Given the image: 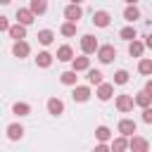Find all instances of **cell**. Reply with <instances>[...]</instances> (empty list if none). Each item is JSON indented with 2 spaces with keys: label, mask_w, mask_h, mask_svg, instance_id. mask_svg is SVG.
Returning a JSON list of instances; mask_svg holds the SVG:
<instances>
[{
  "label": "cell",
  "mask_w": 152,
  "mask_h": 152,
  "mask_svg": "<svg viewBox=\"0 0 152 152\" xmlns=\"http://www.w3.org/2000/svg\"><path fill=\"white\" fill-rule=\"evenodd\" d=\"M36 38H38V43H40V45H52V40H55V33H52L50 28H40Z\"/></svg>",
  "instance_id": "20"
},
{
  "label": "cell",
  "mask_w": 152,
  "mask_h": 152,
  "mask_svg": "<svg viewBox=\"0 0 152 152\" xmlns=\"http://www.w3.org/2000/svg\"><path fill=\"white\" fill-rule=\"evenodd\" d=\"M119 38H124V40H128V43H131V40H135V38H138V33H135V28H133V26H124V28L119 31Z\"/></svg>",
  "instance_id": "29"
},
{
  "label": "cell",
  "mask_w": 152,
  "mask_h": 152,
  "mask_svg": "<svg viewBox=\"0 0 152 152\" xmlns=\"http://www.w3.org/2000/svg\"><path fill=\"white\" fill-rule=\"evenodd\" d=\"M48 114H52V116L64 114V102H62L59 97H50V100H48Z\"/></svg>",
  "instance_id": "14"
},
{
  "label": "cell",
  "mask_w": 152,
  "mask_h": 152,
  "mask_svg": "<svg viewBox=\"0 0 152 152\" xmlns=\"http://www.w3.org/2000/svg\"><path fill=\"white\" fill-rule=\"evenodd\" d=\"M0 31H10V21H7V17H0Z\"/></svg>",
  "instance_id": "33"
},
{
  "label": "cell",
  "mask_w": 152,
  "mask_h": 152,
  "mask_svg": "<svg viewBox=\"0 0 152 152\" xmlns=\"http://www.w3.org/2000/svg\"><path fill=\"white\" fill-rule=\"evenodd\" d=\"M57 59H59V62H71V59H74V50H71V45H62V48H57Z\"/></svg>",
  "instance_id": "21"
},
{
  "label": "cell",
  "mask_w": 152,
  "mask_h": 152,
  "mask_svg": "<svg viewBox=\"0 0 152 152\" xmlns=\"http://www.w3.org/2000/svg\"><path fill=\"white\" fill-rule=\"evenodd\" d=\"M126 5H138V0H124Z\"/></svg>",
  "instance_id": "37"
},
{
  "label": "cell",
  "mask_w": 152,
  "mask_h": 152,
  "mask_svg": "<svg viewBox=\"0 0 152 152\" xmlns=\"http://www.w3.org/2000/svg\"><path fill=\"white\" fill-rule=\"evenodd\" d=\"M93 24L100 26V28H107L112 24V14L104 12V10H97V12H93Z\"/></svg>",
  "instance_id": "7"
},
{
  "label": "cell",
  "mask_w": 152,
  "mask_h": 152,
  "mask_svg": "<svg viewBox=\"0 0 152 152\" xmlns=\"http://www.w3.org/2000/svg\"><path fill=\"white\" fill-rule=\"evenodd\" d=\"M133 104H135V97H133V95H116V109H119L121 114L131 112Z\"/></svg>",
  "instance_id": "6"
},
{
  "label": "cell",
  "mask_w": 152,
  "mask_h": 152,
  "mask_svg": "<svg viewBox=\"0 0 152 152\" xmlns=\"http://www.w3.org/2000/svg\"><path fill=\"white\" fill-rule=\"evenodd\" d=\"M59 81H62L64 86H71V88L78 86V71H76V69H71V71H62V74H59Z\"/></svg>",
  "instance_id": "15"
},
{
  "label": "cell",
  "mask_w": 152,
  "mask_h": 152,
  "mask_svg": "<svg viewBox=\"0 0 152 152\" xmlns=\"http://www.w3.org/2000/svg\"><path fill=\"white\" fill-rule=\"evenodd\" d=\"M116 131H119L121 135H128V138H131V135L138 131V124H135L133 119H121V121H119V126H116Z\"/></svg>",
  "instance_id": "9"
},
{
  "label": "cell",
  "mask_w": 152,
  "mask_h": 152,
  "mask_svg": "<svg viewBox=\"0 0 152 152\" xmlns=\"http://www.w3.org/2000/svg\"><path fill=\"white\" fill-rule=\"evenodd\" d=\"M76 24H78V21H69V19H66V21L59 26V33H62V36H66V38L76 36Z\"/></svg>",
  "instance_id": "22"
},
{
  "label": "cell",
  "mask_w": 152,
  "mask_h": 152,
  "mask_svg": "<svg viewBox=\"0 0 152 152\" xmlns=\"http://www.w3.org/2000/svg\"><path fill=\"white\" fill-rule=\"evenodd\" d=\"M114 83H116V86H126V83H128V71H126V69H119V71L114 74Z\"/></svg>",
  "instance_id": "31"
},
{
  "label": "cell",
  "mask_w": 152,
  "mask_h": 152,
  "mask_svg": "<svg viewBox=\"0 0 152 152\" xmlns=\"http://www.w3.org/2000/svg\"><path fill=\"white\" fill-rule=\"evenodd\" d=\"M69 2H83V0H69Z\"/></svg>",
  "instance_id": "39"
},
{
  "label": "cell",
  "mask_w": 152,
  "mask_h": 152,
  "mask_svg": "<svg viewBox=\"0 0 152 152\" xmlns=\"http://www.w3.org/2000/svg\"><path fill=\"white\" fill-rule=\"evenodd\" d=\"M0 2H2V5H10V2H12V0H0Z\"/></svg>",
  "instance_id": "38"
},
{
  "label": "cell",
  "mask_w": 152,
  "mask_h": 152,
  "mask_svg": "<svg viewBox=\"0 0 152 152\" xmlns=\"http://www.w3.org/2000/svg\"><path fill=\"white\" fill-rule=\"evenodd\" d=\"M128 150H133V152H147L150 150V142L145 140V138H140V135H131L128 138Z\"/></svg>",
  "instance_id": "3"
},
{
  "label": "cell",
  "mask_w": 152,
  "mask_h": 152,
  "mask_svg": "<svg viewBox=\"0 0 152 152\" xmlns=\"http://www.w3.org/2000/svg\"><path fill=\"white\" fill-rule=\"evenodd\" d=\"M33 19H36V12H33L31 7H19V10H17V21H21V24L31 26V24H33Z\"/></svg>",
  "instance_id": "10"
},
{
  "label": "cell",
  "mask_w": 152,
  "mask_h": 152,
  "mask_svg": "<svg viewBox=\"0 0 152 152\" xmlns=\"http://www.w3.org/2000/svg\"><path fill=\"white\" fill-rule=\"evenodd\" d=\"M95 138H97L100 142H107V140L112 138V131H109L107 126H97V128H95Z\"/></svg>",
  "instance_id": "30"
},
{
  "label": "cell",
  "mask_w": 152,
  "mask_h": 152,
  "mask_svg": "<svg viewBox=\"0 0 152 152\" xmlns=\"http://www.w3.org/2000/svg\"><path fill=\"white\" fill-rule=\"evenodd\" d=\"M138 71H140L142 76H152V59L140 57V62H138Z\"/></svg>",
  "instance_id": "28"
},
{
  "label": "cell",
  "mask_w": 152,
  "mask_h": 152,
  "mask_svg": "<svg viewBox=\"0 0 152 152\" xmlns=\"http://www.w3.org/2000/svg\"><path fill=\"white\" fill-rule=\"evenodd\" d=\"M142 121L145 124H152V107H145L142 109Z\"/></svg>",
  "instance_id": "32"
},
{
  "label": "cell",
  "mask_w": 152,
  "mask_h": 152,
  "mask_svg": "<svg viewBox=\"0 0 152 152\" xmlns=\"http://www.w3.org/2000/svg\"><path fill=\"white\" fill-rule=\"evenodd\" d=\"M7 33H10V38H14V40H24V38H26V24H21V21L12 24Z\"/></svg>",
  "instance_id": "12"
},
{
  "label": "cell",
  "mask_w": 152,
  "mask_h": 152,
  "mask_svg": "<svg viewBox=\"0 0 152 152\" xmlns=\"http://www.w3.org/2000/svg\"><path fill=\"white\" fill-rule=\"evenodd\" d=\"M112 150L114 152H121V150H128V135H119L112 140Z\"/></svg>",
  "instance_id": "27"
},
{
  "label": "cell",
  "mask_w": 152,
  "mask_h": 152,
  "mask_svg": "<svg viewBox=\"0 0 152 152\" xmlns=\"http://www.w3.org/2000/svg\"><path fill=\"white\" fill-rule=\"evenodd\" d=\"M7 138L10 140H21L24 138V126L21 124H10L7 126Z\"/></svg>",
  "instance_id": "18"
},
{
  "label": "cell",
  "mask_w": 152,
  "mask_h": 152,
  "mask_svg": "<svg viewBox=\"0 0 152 152\" xmlns=\"http://www.w3.org/2000/svg\"><path fill=\"white\" fill-rule=\"evenodd\" d=\"M71 69H76V71H88L90 69V57L83 52L81 57H74L71 59Z\"/></svg>",
  "instance_id": "13"
},
{
  "label": "cell",
  "mask_w": 152,
  "mask_h": 152,
  "mask_svg": "<svg viewBox=\"0 0 152 152\" xmlns=\"http://www.w3.org/2000/svg\"><path fill=\"white\" fill-rule=\"evenodd\" d=\"M97 48H100V43H97V38H95V36H90V33L81 36V52L93 55V52H97Z\"/></svg>",
  "instance_id": "1"
},
{
  "label": "cell",
  "mask_w": 152,
  "mask_h": 152,
  "mask_svg": "<svg viewBox=\"0 0 152 152\" xmlns=\"http://www.w3.org/2000/svg\"><path fill=\"white\" fill-rule=\"evenodd\" d=\"M145 45H147V48H152V33H150V36L145 38Z\"/></svg>",
  "instance_id": "36"
},
{
  "label": "cell",
  "mask_w": 152,
  "mask_h": 152,
  "mask_svg": "<svg viewBox=\"0 0 152 152\" xmlns=\"http://www.w3.org/2000/svg\"><path fill=\"white\" fill-rule=\"evenodd\" d=\"M102 76H104V74H102L100 69H88V83H90V86H100V83L104 81Z\"/></svg>",
  "instance_id": "26"
},
{
  "label": "cell",
  "mask_w": 152,
  "mask_h": 152,
  "mask_svg": "<svg viewBox=\"0 0 152 152\" xmlns=\"http://www.w3.org/2000/svg\"><path fill=\"white\" fill-rule=\"evenodd\" d=\"M124 19L131 21V24L138 21V19H140V10H138L135 5H126V10H124Z\"/></svg>",
  "instance_id": "19"
},
{
  "label": "cell",
  "mask_w": 152,
  "mask_h": 152,
  "mask_svg": "<svg viewBox=\"0 0 152 152\" xmlns=\"http://www.w3.org/2000/svg\"><path fill=\"white\" fill-rule=\"evenodd\" d=\"M135 104H138V107H142V109H145V107H150V104H152V95H150L147 90H140V93L135 95Z\"/></svg>",
  "instance_id": "23"
},
{
  "label": "cell",
  "mask_w": 152,
  "mask_h": 152,
  "mask_svg": "<svg viewBox=\"0 0 152 152\" xmlns=\"http://www.w3.org/2000/svg\"><path fill=\"white\" fill-rule=\"evenodd\" d=\"M28 52H31V48H28L26 40H14V45H12V55L14 57L24 59V57H28Z\"/></svg>",
  "instance_id": "11"
},
{
  "label": "cell",
  "mask_w": 152,
  "mask_h": 152,
  "mask_svg": "<svg viewBox=\"0 0 152 152\" xmlns=\"http://www.w3.org/2000/svg\"><path fill=\"white\" fill-rule=\"evenodd\" d=\"M52 59H55V57H52L48 50H43V52L36 55V66H38V69H48V66L52 64Z\"/></svg>",
  "instance_id": "16"
},
{
  "label": "cell",
  "mask_w": 152,
  "mask_h": 152,
  "mask_svg": "<svg viewBox=\"0 0 152 152\" xmlns=\"http://www.w3.org/2000/svg\"><path fill=\"white\" fill-rule=\"evenodd\" d=\"M114 57H116V48H114V45H100V48H97V59H100L102 64L114 62Z\"/></svg>",
  "instance_id": "2"
},
{
  "label": "cell",
  "mask_w": 152,
  "mask_h": 152,
  "mask_svg": "<svg viewBox=\"0 0 152 152\" xmlns=\"http://www.w3.org/2000/svg\"><path fill=\"white\" fill-rule=\"evenodd\" d=\"M145 90L152 95V78H147V83H145Z\"/></svg>",
  "instance_id": "35"
},
{
  "label": "cell",
  "mask_w": 152,
  "mask_h": 152,
  "mask_svg": "<svg viewBox=\"0 0 152 152\" xmlns=\"http://www.w3.org/2000/svg\"><path fill=\"white\" fill-rule=\"evenodd\" d=\"M71 97H74V102H88L90 100V86H74Z\"/></svg>",
  "instance_id": "8"
},
{
  "label": "cell",
  "mask_w": 152,
  "mask_h": 152,
  "mask_svg": "<svg viewBox=\"0 0 152 152\" xmlns=\"http://www.w3.org/2000/svg\"><path fill=\"white\" fill-rule=\"evenodd\" d=\"M28 7L36 12V17H40V14H45V12H48V0H31V2H28Z\"/></svg>",
  "instance_id": "25"
},
{
  "label": "cell",
  "mask_w": 152,
  "mask_h": 152,
  "mask_svg": "<svg viewBox=\"0 0 152 152\" xmlns=\"http://www.w3.org/2000/svg\"><path fill=\"white\" fill-rule=\"evenodd\" d=\"M12 112H14L17 116H28V114H31V104H28V102H14V104H12Z\"/></svg>",
  "instance_id": "24"
},
{
  "label": "cell",
  "mask_w": 152,
  "mask_h": 152,
  "mask_svg": "<svg viewBox=\"0 0 152 152\" xmlns=\"http://www.w3.org/2000/svg\"><path fill=\"white\" fill-rule=\"evenodd\" d=\"M95 150H97V152H107V150H112V145H107V142H97Z\"/></svg>",
  "instance_id": "34"
},
{
  "label": "cell",
  "mask_w": 152,
  "mask_h": 152,
  "mask_svg": "<svg viewBox=\"0 0 152 152\" xmlns=\"http://www.w3.org/2000/svg\"><path fill=\"white\" fill-rule=\"evenodd\" d=\"M145 48H147V45H145V43H140V40L135 38V40H131V43H128V55H131V57H142Z\"/></svg>",
  "instance_id": "17"
},
{
  "label": "cell",
  "mask_w": 152,
  "mask_h": 152,
  "mask_svg": "<svg viewBox=\"0 0 152 152\" xmlns=\"http://www.w3.org/2000/svg\"><path fill=\"white\" fill-rule=\"evenodd\" d=\"M64 17H66L69 21H78V19L83 17V10H81V2H69V5L64 7Z\"/></svg>",
  "instance_id": "4"
},
{
  "label": "cell",
  "mask_w": 152,
  "mask_h": 152,
  "mask_svg": "<svg viewBox=\"0 0 152 152\" xmlns=\"http://www.w3.org/2000/svg\"><path fill=\"white\" fill-rule=\"evenodd\" d=\"M95 95H97V100L100 102H107V100H112V95H114V83H100L97 86V90H95Z\"/></svg>",
  "instance_id": "5"
}]
</instances>
